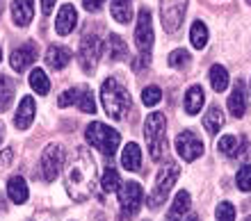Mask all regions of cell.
<instances>
[{"instance_id": "e0dca14e", "label": "cell", "mask_w": 251, "mask_h": 221, "mask_svg": "<svg viewBox=\"0 0 251 221\" xmlns=\"http://www.w3.org/2000/svg\"><path fill=\"white\" fill-rule=\"evenodd\" d=\"M69 62H71V50L64 48V46H50L46 50V64L53 71H62Z\"/></svg>"}, {"instance_id": "277c9868", "label": "cell", "mask_w": 251, "mask_h": 221, "mask_svg": "<svg viewBox=\"0 0 251 221\" xmlns=\"http://www.w3.org/2000/svg\"><path fill=\"white\" fill-rule=\"evenodd\" d=\"M85 137H87V142L92 144L94 148H99L105 157H112L114 153H117V148H119V144H121L119 132L112 130L110 125L100 123V121H94V123L87 125Z\"/></svg>"}, {"instance_id": "9a60e30c", "label": "cell", "mask_w": 251, "mask_h": 221, "mask_svg": "<svg viewBox=\"0 0 251 221\" xmlns=\"http://www.w3.org/2000/svg\"><path fill=\"white\" fill-rule=\"evenodd\" d=\"M34 98L32 96H23L21 98V105L19 110H16V117H14V123L19 130H27L34 121Z\"/></svg>"}, {"instance_id": "8d00e7d4", "label": "cell", "mask_w": 251, "mask_h": 221, "mask_svg": "<svg viewBox=\"0 0 251 221\" xmlns=\"http://www.w3.org/2000/svg\"><path fill=\"white\" fill-rule=\"evenodd\" d=\"M235 157H242V160H249V157H251V144H249V139H247V137H240Z\"/></svg>"}, {"instance_id": "7c38bea8", "label": "cell", "mask_w": 251, "mask_h": 221, "mask_svg": "<svg viewBox=\"0 0 251 221\" xmlns=\"http://www.w3.org/2000/svg\"><path fill=\"white\" fill-rule=\"evenodd\" d=\"M34 59H37V46L32 44V41H27V44H23L21 48H16V50L12 52V57H9V64H12L14 71H25L27 66L34 64Z\"/></svg>"}, {"instance_id": "4316f807", "label": "cell", "mask_w": 251, "mask_h": 221, "mask_svg": "<svg viewBox=\"0 0 251 221\" xmlns=\"http://www.w3.org/2000/svg\"><path fill=\"white\" fill-rule=\"evenodd\" d=\"M190 39H192V46L194 48H205V44H208V27L201 23V21H197V23H192V30H190Z\"/></svg>"}, {"instance_id": "7bdbcfd3", "label": "cell", "mask_w": 251, "mask_h": 221, "mask_svg": "<svg viewBox=\"0 0 251 221\" xmlns=\"http://www.w3.org/2000/svg\"><path fill=\"white\" fill-rule=\"evenodd\" d=\"M0 62H2V50H0Z\"/></svg>"}, {"instance_id": "d4e9b609", "label": "cell", "mask_w": 251, "mask_h": 221, "mask_svg": "<svg viewBox=\"0 0 251 221\" xmlns=\"http://www.w3.org/2000/svg\"><path fill=\"white\" fill-rule=\"evenodd\" d=\"M112 19L128 23L132 19V0H112Z\"/></svg>"}, {"instance_id": "60d3db41", "label": "cell", "mask_w": 251, "mask_h": 221, "mask_svg": "<svg viewBox=\"0 0 251 221\" xmlns=\"http://www.w3.org/2000/svg\"><path fill=\"white\" fill-rule=\"evenodd\" d=\"M2 139H5V125L0 123V144H2Z\"/></svg>"}, {"instance_id": "484cf974", "label": "cell", "mask_w": 251, "mask_h": 221, "mask_svg": "<svg viewBox=\"0 0 251 221\" xmlns=\"http://www.w3.org/2000/svg\"><path fill=\"white\" fill-rule=\"evenodd\" d=\"M30 87H32L39 96H46L48 91H50V80H48V75L41 69H34L32 73H30Z\"/></svg>"}, {"instance_id": "5bb4252c", "label": "cell", "mask_w": 251, "mask_h": 221, "mask_svg": "<svg viewBox=\"0 0 251 221\" xmlns=\"http://www.w3.org/2000/svg\"><path fill=\"white\" fill-rule=\"evenodd\" d=\"M228 112L233 117H245L247 112V89H245V82L242 80H235L233 85V91L228 96Z\"/></svg>"}, {"instance_id": "30bf717a", "label": "cell", "mask_w": 251, "mask_h": 221, "mask_svg": "<svg viewBox=\"0 0 251 221\" xmlns=\"http://www.w3.org/2000/svg\"><path fill=\"white\" fill-rule=\"evenodd\" d=\"M135 46L142 55H151L153 48V25H151V12L139 9L137 25H135Z\"/></svg>"}, {"instance_id": "ffe728a7", "label": "cell", "mask_w": 251, "mask_h": 221, "mask_svg": "<svg viewBox=\"0 0 251 221\" xmlns=\"http://www.w3.org/2000/svg\"><path fill=\"white\" fill-rule=\"evenodd\" d=\"M121 164H124L128 171H139L142 169V148L137 144H128L121 153Z\"/></svg>"}, {"instance_id": "74e56055", "label": "cell", "mask_w": 251, "mask_h": 221, "mask_svg": "<svg viewBox=\"0 0 251 221\" xmlns=\"http://www.w3.org/2000/svg\"><path fill=\"white\" fill-rule=\"evenodd\" d=\"M12 157H14V150L12 148H2V153H0V167H2V169H7V167L12 164Z\"/></svg>"}, {"instance_id": "d590c367", "label": "cell", "mask_w": 251, "mask_h": 221, "mask_svg": "<svg viewBox=\"0 0 251 221\" xmlns=\"http://www.w3.org/2000/svg\"><path fill=\"white\" fill-rule=\"evenodd\" d=\"M215 215H217V221H235V208L231 203H219Z\"/></svg>"}, {"instance_id": "9c48e42d", "label": "cell", "mask_w": 251, "mask_h": 221, "mask_svg": "<svg viewBox=\"0 0 251 221\" xmlns=\"http://www.w3.org/2000/svg\"><path fill=\"white\" fill-rule=\"evenodd\" d=\"M100 57V41L96 34H85L80 41V50H78V62L82 66L85 73H94L96 64Z\"/></svg>"}, {"instance_id": "8992f818", "label": "cell", "mask_w": 251, "mask_h": 221, "mask_svg": "<svg viewBox=\"0 0 251 221\" xmlns=\"http://www.w3.org/2000/svg\"><path fill=\"white\" fill-rule=\"evenodd\" d=\"M62 167H64V148L60 144H48L44 153H41V173H44V180L53 182L55 178L62 173Z\"/></svg>"}, {"instance_id": "7a4b0ae2", "label": "cell", "mask_w": 251, "mask_h": 221, "mask_svg": "<svg viewBox=\"0 0 251 221\" xmlns=\"http://www.w3.org/2000/svg\"><path fill=\"white\" fill-rule=\"evenodd\" d=\"M100 103H103L105 114L110 119H114V121H124L132 112L130 94L117 78H107L103 82V87H100Z\"/></svg>"}, {"instance_id": "8fae6325", "label": "cell", "mask_w": 251, "mask_h": 221, "mask_svg": "<svg viewBox=\"0 0 251 221\" xmlns=\"http://www.w3.org/2000/svg\"><path fill=\"white\" fill-rule=\"evenodd\" d=\"M176 150H178V155L183 157L185 162H194V160L201 157V153H203V142L192 130H185L176 137Z\"/></svg>"}, {"instance_id": "603a6c76", "label": "cell", "mask_w": 251, "mask_h": 221, "mask_svg": "<svg viewBox=\"0 0 251 221\" xmlns=\"http://www.w3.org/2000/svg\"><path fill=\"white\" fill-rule=\"evenodd\" d=\"M208 78H210V85L215 91H226V87H228V71H226L222 64H215L210 69V73H208Z\"/></svg>"}, {"instance_id": "f546056e", "label": "cell", "mask_w": 251, "mask_h": 221, "mask_svg": "<svg viewBox=\"0 0 251 221\" xmlns=\"http://www.w3.org/2000/svg\"><path fill=\"white\" fill-rule=\"evenodd\" d=\"M80 107V112H85V114H94L96 112V100H94V94L87 87H82V91H80V98L78 103H75Z\"/></svg>"}, {"instance_id": "ee69618b", "label": "cell", "mask_w": 251, "mask_h": 221, "mask_svg": "<svg viewBox=\"0 0 251 221\" xmlns=\"http://www.w3.org/2000/svg\"><path fill=\"white\" fill-rule=\"evenodd\" d=\"M0 14H2V5H0Z\"/></svg>"}, {"instance_id": "ba28073f", "label": "cell", "mask_w": 251, "mask_h": 221, "mask_svg": "<svg viewBox=\"0 0 251 221\" xmlns=\"http://www.w3.org/2000/svg\"><path fill=\"white\" fill-rule=\"evenodd\" d=\"M142 201H144V189L139 182H124L119 187V203L121 210H124L126 217H135L137 210L142 208Z\"/></svg>"}, {"instance_id": "d6986e66", "label": "cell", "mask_w": 251, "mask_h": 221, "mask_svg": "<svg viewBox=\"0 0 251 221\" xmlns=\"http://www.w3.org/2000/svg\"><path fill=\"white\" fill-rule=\"evenodd\" d=\"M7 196H9V198H12L14 203H25V201H27V196H30L27 182L23 180L21 176L9 178V182H7Z\"/></svg>"}, {"instance_id": "cb8c5ba5", "label": "cell", "mask_w": 251, "mask_h": 221, "mask_svg": "<svg viewBox=\"0 0 251 221\" xmlns=\"http://www.w3.org/2000/svg\"><path fill=\"white\" fill-rule=\"evenodd\" d=\"M222 125H224V114L219 112V107H210L208 114L203 117V128L210 132V135H217V132L222 130Z\"/></svg>"}, {"instance_id": "1f68e13d", "label": "cell", "mask_w": 251, "mask_h": 221, "mask_svg": "<svg viewBox=\"0 0 251 221\" xmlns=\"http://www.w3.org/2000/svg\"><path fill=\"white\" fill-rule=\"evenodd\" d=\"M142 100H144L146 107H153V105H158L160 100H162V91H160V87H155V85L146 87V89L142 91Z\"/></svg>"}, {"instance_id": "5b68a950", "label": "cell", "mask_w": 251, "mask_h": 221, "mask_svg": "<svg viewBox=\"0 0 251 221\" xmlns=\"http://www.w3.org/2000/svg\"><path fill=\"white\" fill-rule=\"evenodd\" d=\"M180 169L176 162H167L162 169H160L158 178H155V187H153L151 196H149V208L158 210L162 203L167 201V194L172 192V187L176 185V178H178Z\"/></svg>"}, {"instance_id": "4fadbf2b", "label": "cell", "mask_w": 251, "mask_h": 221, "mask_svg": "<svg viewBox=\"0 0 251 221\" xmlns=\"http://www.w3.org/2000/svg\"><path fill=\"white\" fill-rule=\"evenodd\" d=\"M75 23H78V12H75V7L73 5H62L60 14H57V21H55V30H57V34H62V37H66V34L73 32V27H75Z\"/></svg>"}, {"instance_id": "83f0119b", "label": "cell", "mask_w": 251, "mask_h": 221, "mask_svg": "<svg viewBox=\"0 0 251 221\" xmlns=\"http://www.w3.org/2000/svg\"><path fill=\"white\" fill-rule=\"evenodd\" d=\"M14 98V82L7 75H0V112L7 110Z\"/></svg>"}, {"instance_id": "836d02e7", "label": "cell", "mask_w": 251, "mask_h": 221, "mask_svg": "<svg viewBox=\"0 0 251 221\" xmlns=\"http://www.w3.org/2000/svg\"><path fill=\"white\" fill-rule=\"evenodd\" d=\"M187 64H190V52L183 50V48H178V50H174L169 55V66H174V69H185Z\"/></svg>"}, {"instance_id": "f6af8a7d", "label": "cell", "mask_w": 251, "mask_h": 221, "mask_svg": "<svg viewBox=\"0 0 251 221\" xmlns=\"http://www.w3.org/2000/svg\"><path fill=\"white\" fill-rule=\"evenodd\" d=\"M247 2H249V5H251V0H247Z\"/></svg>"}, {"instance_id": "2e32d148", "label": "cell", "mask_w": 251, "mask_h": 221, "mask_svg": "<svg viewBox=\"0 0 251 221\" xmlns=\"http://www.w3.org/2000/svg\"><path fill=\"white\" fill-rule=\"evenodd\" d=\"M12 19L19 27L30 25L34 19V0H14L12 2Z\"/></svg>"}, {"instance_id": "b9f144b4", "label": "cell", "mask_w": 251, "mask_h": 221, "mask_svg": "<svg viewBox=\"0 0 251 221\" xmlns=\"http://www.w3.org/2000/svg\"><path fill=\"white\" fill-rule=\"evenodd\" d=\"M183 221H199V217H197V215H187Z\"/></svg>"}, {"instance_id": "e575fe53", "label": "cell", "mask_w": 251, "mask_h": 221, "mask_svg": "<svg viewBox=\"0 0 251 221\" xmlns=\"http://www.w3.org/2000/svg\"><path fill=\"white\" fill-rule=\"evenodd\" d=\"M80 91H82V87H75V89H66L64 94L57 98V105H60V107H69V105H75V103H78V98H80Z\"/></svg>"}, {"instance_id": "f1b7e54d", "label": "cell", "mask_w": 251, "mask_h": 221, "mask_svg": "<svg viewBox=\"0 0 251 221\" xmlns=\"http://www.w3.org/2000/svg\"><path fill=\"white\" fill-rule=\"evenodd\" d=\"M100 185H103V189H105V192H119L121 178H119V173H117V169L107 167L105 173H103V178H100Z\"/></svg>"}, {"instance_id": "d6a6232c", "label": "cell", "mask_w": 251, "mask_h": 221, "mask_svg": "<svg viewBox=\"0 0 251 221\" xmlns=\"http://www.w3.org/2000/svg\"><path fill=\"white\" fill-rule=\"evenodd\" d=\"M235 182H238V189H240V192H249V189H251V164L240 167L238 176H235Z\"/></svg>"}, {"instance_id": "52a82bcc", "label": "cell", "mask_w": 251, "mask_h": 221, "mask_svg": "<svg viewBox=\"0 0 251 221\" xmlns=\"http://www.w3.org/2000/svg\"><path fill=\"white\" fill-rule=\"evenodd\" d=\"M187 9V0H160V16H162V27L167 32H176L183 23Z\"/></svg>"}, {"instance_id": "ab89813d", "label": "cell", "mask_w": 251, "mask_h": 221, "mask_svg": "<svg viewBox=\"0 0 251 221\" xmlns=\"http://www.w3.org/2000/svg\"><path fill=\"white\" fill-rule=\"evenodd\" d=\"M55 2H57V0H41V12H44V14H46V16H48V14L53 12Z\"/></svg>"}, {"instance_id": "7402d4cb", "label": "cell", "mask_w": 251, "mask_h": 221, "mask_svg": "<svg viewBox=\"0 0 251 221\" xmlns=\"http://www.w3.org/2000/svg\"><path fill=\"white\" fill-rule=\"evenodd\" d=\"M203 100H205V94H203V89L199 85H194V87H190L187 89V94H185V112L187 114H199L201 112V107H203Z\"/></svg>"}, {"instance_id": "ac0fdd59", "label": "cell", "mask_w": 251, "mask_h": 221, "mask_svg": "<svg viewBox=\"0 0 251 221\" xmlns=\"http://www.w3.org/2000/svg\"><path fill=\"white\" fill-rule=\"evenodd\" d=\"M187 212H190V194L183 189V192H178V194H176V198H174L172 208H169V217H167V221H183L187 217Z\"/></svg>"}, {"instance_id": "f35d334b", "label": "cell", "mask_w": 251, "mask_h": 221, "mask_svg": "<svg viewBox=\"0 0 251 221\" xmlns=\"http://www.w3.org/2000/svg\"><path fill=\"white\" fill-rule=\"evenodd\" d=\"M105 0H82V5H85L87 12H99L100 7H103Z\"/></svg>"}, {"instance_id": "44dd1931", "label": "cell", "mask_w": 251, "mask_h": 221, "mask_svg": "<svg viewBox=\"0 0 251 221\" xmlns=\"http://www.w3.org/2000/svg\"><path fill=\"white\" fill-rule=\"evenodd\" d=\"M105 50H107V57L112 62H121V59L128 57V46H126V41L121 39L119 34H110L107 37Z\"/></svg>"}, {"instance_id": "6da1fadb", "label": "cell", "mask_w": 251, "mask_h": 221, "mask_svg": "<svg viewBox=\"0 0 251 221\" xmlns=\"http://www.w3.org/2000/svg\"><path fill=\"white\" fill-rule=\"evenodd\" d=\"M64 167H66L64 182H66L69 196H71L73 201H87L94 194L96 178H99V167L94 162L92 153L85 146H75Z\"/></svg>"}, {"instance_id": "3957f363", "label": "cell", "mask_w": 251, "mask_h": 221, "mask_svg": "<svg viewBox=\"0 0 251 221\" xmlns=\"http://www.w3.org/2000/svg\"><path fill=\"white\" fill-rule=\"evenodd\" d=\"M144 137L153 160H162L167 148V117L162 112H151L144 121Z\"/></svg>"}, {"instance_id": "4dcf8cb0", "label": "cell", "mask_w": 251, "mask_h": 221, "mask_svg": "<svg viewBox=\"0 0 251 221\" xmlns=\"http://www.w3.org/2000/svg\"><path fill=\"white\" fill-rule=\"evenodd\" d=\"M217 148H219V153H224V155L235 157V150H238V137L224 135V137H222V139L217 142Z\"/></svg>"}]
</instances>
